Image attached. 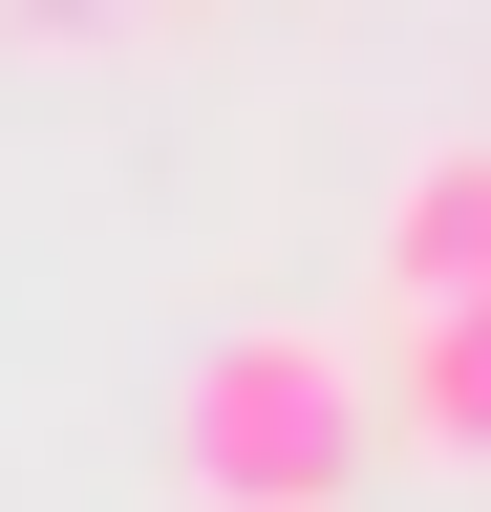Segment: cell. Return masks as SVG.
<instances>
[{
  "label": "cell",
  "instance_id": "1",
  "mask_svg": "<svg viewBox=\"0 0 491 512\" xmlns=\"http://www.w3.org/2000/svg\"><path fill=\"white\" fill-rule=\"evenodd\" d=\"M363 448H385V406H363V363L321 320H235L193 363V406H171L193 512H363Z\"/></svg>",
  "mask_w": 491,
  "mask_h": 512
},
{
  "label": "cell",
  "instance_id": "2",
  "mask_svg": "<svg viewBox=\"0 0 491 512\" xmlns=\"http://www.w3.org/2000/svg\"><path fill=\"white\" fill-rule=\"evenodd\" d=\"M427 470H491V299H406V342H385V384H363Z\"/></svg>",
  "mask_w": 491,
  "mask_h": 512
},
{
  "label": "cell",
  "instance_id": "3",
  "mask_svg": "<svg viewBox=\"0 0 491 512\" xmlns=\"http://www.w3.org/2000/svg\"><path fill=\"white\" fill-rule=\"evenodd\" d=\"M385 299H491V128L406 150V192H385Z\"/></svg>",
  "mask_w": 491,
  "mask_h": 512
}]
</instances>
